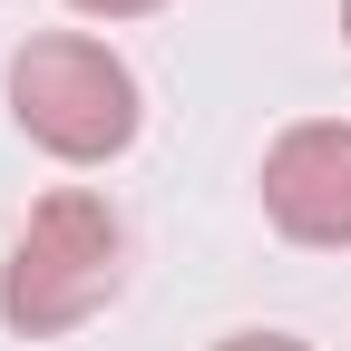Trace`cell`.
Wrapping results in <instances>:
<instances>
[{"label": "cell", "instance_id": "obj_6", "mask_svg": "<svg viewBox=\"0 0 351 351\" xmlns=\"http://www.w3.org/2000/svg\"><path fill=\"white\" fill-rule=\"evenodd\" d=\"M341 49H351V0H341Z\"/></svg>", "mask_w": 351, "mask_h": 351}, {"label": "cell", "instance_id": "obj_2", "mask_svg": "<svg viewBox=\"0 0 351 351\" xmlns=\"http://www.w3.org/2000/svg\"><path fill=\"white\" fill-rule=\"evenodd\" d=\"M10 117H20V137L39 156H59V166H108L137 147V127H147V88L137 69H127L108 39H88V29H29L20 49H10Z\"/></svg>", "mask_w": 351, "mask_h": 351}, {"label": "cell", "instance_id": "obj_5", "mask_svg": "<svg viewBox=\"0 0 351 351\" xmlns=\"http://www.w3.org/2000/svg\"><path fill=\"white\" fill-rule=\"evenodd\" d=\"M69 10H88V20H147V10H166V0H69Z\"/></svg>", "mask_w": 351, "mask_h": 351}, {"label": "cell", "instance_id": "obj_3", "mask_svg": "<svg viewBox=\"0 0 351 351\" xmlns=\"http://www.w3.org/2000/svg\"><path fill=\"white\" fill-rule=\"evenodd\" d=\"M263 225L302 254H351V117H293L254 166Z\"/></svg>", "mask_w": 351, "mask_h": 351}, {"label": "cell", "instance_id": "obj_4", "mask_svg": "<svg viewBox=\"0 0 351 351\" xmlns=\"http://www.w3.org/2000/svg\"><path fill=\"white\" fill-rule=\"evenodd\" d=\"M205 351H313V341H293V332H225V341H205Z\"/></svg>", "mask_w": 351, "mask_h": 351}, {"label": "cell", "instance_id": "obj_1", "mask_svg": "<svg viewBox=\"0 0 351 351\" xmlns=\"http://www.w3.org/2000/svg\"><path fill=\"white\" fill-rule=\"evenodd\" d=\"M127 283V215L98 186H59L29 205V225L0 254V322L20 341H59L78 322H98Z\"/></svg>", "mask_w": 351, "mask_h": 351}]
</instances>
